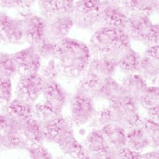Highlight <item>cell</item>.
I'll return each mask as SVG.
<instances>
[{"label": "cell", "instance_id": "cell-26", "mask_svg": "<svg viewBox=\"0 0 159 159\" xmlns=\"http://www.w3.org/2000/svg\"><path fill=\"white\" fill-rule=\"evenodd\" d=\"M142 56L132 47L124 53L117 60V67L124 74L137 73Z\"/></svg>", "mask_w": 159, "mask_h": 159}, {"label": "cell", "instance_id": "cell-37", "mask_svg": "<svg viewBox=\"0 0 159 159\" xmlns=\"http://www.w3.org/2000/svg\"><path fill=\"white\" fill-rule=\"evenodd\" d=\"M143 43L147 47L159 46V24H152Z\"/></svg>", "mask_w": 159, "mask_h": 159}, {"label": "cell", "instance_id": "cell-13", "mask_svg": "<svg viewBox=\"0 0 159 159\" xmlns=\"http://www.w3.org/2000/svg\"><path fill=\"white\" fill-rule=\"evenodd\" d=\"M0 40L13 44L21 43L24 40L21 19L0 13Z\"/></svg>", "mask_w": 159, "mask_h": 159}, {"label": "cell", "instance_id": "cell-20", "mask_svg": "<svg viewBox=\"0 0 159 159\" xmlns=\"http://www.w3.org/2000/svg\"><path fill=\"white\" fill-rule=\"evenodd\" d=\"M22 134L28 145L43 144L45 141L43 125L35 117H32L21 124Z\"/></svg>", "mask_w": 159, "mask_h": 159}, {"label": "cell", "instance_id": "cell-10", "mask_svg": "<svg viewBox=\"0 0 159 159\" xmlns=\"http://www.w3.org/2000/svg\"><path fill=\"white\" fill-rule=\"evenodd\" d=\"M24 40L30 45L37 46L46 39V19L31 12L25 14L21 19Z\"/></svg>", "mask_w": 159, "mask_h": 159}, {"label": "cell", "instance_id": "cell-29", "mask_svg": "<svg viewBox=\"0 0 159 159\" xmlns=\"http://www.w3.org/2000/svg\"><path fill=\"white\" fill-rule=\"evenodd\" d=\"M139 104L147 111L159 105V86H147L139 99Z\"/></svg>", "mask_w": 159, "mask_h": 159}, {"label": "cell", "instance_id": "cell-15", "mask_svg": "<svg viewBox=\"0 0 159 159\" xmlns=\"http://www.w3.org/2000/svg\"><path fill=\"white\" fill-rule=\"evenodd\" d=\"M152 24L148 15L143 14L130 15L125 31L131 41L143 42Z\"/></svg>", "mask_w": 159, "mask_h": 159}, {"label": "cell", "instance_id": "cell-19", "mask_svg": "<svg viewBox=\"0 0 159 159\" xmlns=\"http://www.w3.org/2000/svg\"><path fill=\"white\" fill-rule=\"evenodd\" d=\"M117 67V60L107 57H92L86 71L101 78L113 76Z\"/></svg>", "mask_w": 159, "mask_h": 159}, {"label": "cell", "instance_id": "cell-21", "mask_svg": "<svg viewBox=\"0 0 159 159\" xmlns=\"http://www.w3.org/2000/svg\"><path fill=\"white\" fill-rule=\"evenodd\" d=\"M110 147L119 150L126 146L127 130L116 123L111 122L100 129Z\"/></svg>", "mask_w": 159, "mask_h": 159}, {"label": "cell", "instance_id": "cell-28", "mask_svg": "<svg viewBox=\"0 0 159 159\" xmlns=\"http://www.w3.org/2000/svg\"><path fill=\"white\" fill-rule=\"evenodd\" d=\"M139 74L148 83L155 84L159 77V65L150 57L143 55L138 69Z\"/></svg>", "mask_w": 159, "mask_h": 159}, {"label": "cell", "instance_id": "cell-8", "mask_svg": "<svg viewBox=\"0 0 159 159\" xmlns=\"http://www.w3.org/2000/svg\"><path fill=\"white\" fill-rule=\"evenodd\" d=\"M83 146L86 158H117V150L110 147L100 129H93L86 135Z\"/></svg>", "mask_w": 159, "mask_h": 159}, {"label": "cell", "instance_id": "cell-9", "mask_svg": "<svg viewBox=\"0 0 159 159\" xmlns=\"http://www.w3.org/2000/svg\"><path fill=\"white\" fill-rule=\"evenodd\" d=\"M45 83L39 72L20 76L16 86V98L34 104L42 94Z\"/></svg>", "mask_w": 159, "mask_h": 159}, {"label": "cell", "instance_id": "cell-39", "mask_svg": "<svg viewBox=\"0 0 159 159\" xmlns=\"http://www.w3.org/2000/svg\"><path fill=\"white\" fill-rule=\"evenodd\" d=\"M23 0H0V6L6 9L23 7Z\"/></svg>", "mask_w": 159, "mask_h": 159}, {"label": "cell", "instance_id": "cell-5", "mask_svg": "<svg viewBox=\"0 0 159 159\" xmlns=\"http://www.w3.org/2000/svg\"><path fill=\"white\" fill-rule=\"evenodd\" d=\"M139 102L129 96L110 102L108 106L112 122L119 124L126 130L140 124L142 118L139 112Z\"/></svg>", "mask_w": 159, "mask_h": 159}, {"label": "cell", "instance_id": "cell-12", "mask_svg": "<svg viewBox=\"0 0 159 159\" xmlns=\"http://www.w3.org/2000/svg\"><path fill=\"white\" fill-rule=\"evenodd\" d=\"M46 39L58 43L68 37L74 25L71 14L57 16L45 18Z\"/></svg>", "mask_w": 159, "mask_h": 159}, {"label": "cell", "instance_id": "cell-44", "mask_svg": "<svg viewBox=\"0 0 159 159\" xmlns=\"http://www.w3.org/2000/svg\"><path fill=\"white\" fill-rule=\"evenodd\" d=\"M157 85H158V86H159V77H158V81H157Z\"/></svg>", "mask_w": 159, "mask_h": 159}, {"label": "cell", "instance_id": "cell-18", "mask_svg": "<svg viewBox=\"0 0 159 159\" xmlns=\"http://www.w3.org/2000/svg\"><path fill=\"white\" fill-rule=\"evenodd\" d=\"M40 11L45 18L71 14L74 0H37Z\"/></svg>", "mask_w": 159, "mask_h": 159}, {"label": "cell", "instance_id": "cell-40", "mask_svg": "<svg viewBox=\"0 0 159 159\" xmlns=\"http://www.w3.org/2000/svg\"><path fill=\"white\" fill-rule=\"evenodd\" d=\"M144 55L150 57L159 65V46L148 47L145 50Z\"/></svg>", "mask_w": 159, "mask_h": 159}, {"label": "cell", "instance_id": "cell-34", "mask_svg": "<svg viewBox=\"0 0 159 159\" xmlns=\"http://www.w3.org/2000/svg\"><path fill=\"white\" fill-rule=\"evenodd\" d=\"M12 86L10 78L0 77V106L4 107L12 100Z\"/></svg>", "mask_w": 159, "mask_h": 159}, {"label": "cell", "instance_id": "cell-24", "mask_svg": "<svg viewBox=\"0 0 159 159\" xmlns=\"http://www.w3.org/2000/svg\"><path fill=\"white\" fill-rule=\"evenodd\" d=\"M157 0H114L128 16L143 14L150 16L154 11Z\"/></svg>", "mask_w": 159, "mask_h": 159}, {"label": "cell", "instance_id": "cell-2", "mask_svg": "<svg viewBox=\"0 0 159 159\" xmlns=\"http://www.w3.org/2000/svg\"><path fill=\"white\" fill-rule=\"evenodd\" d=\"M88 47L92 57L118 60L131 48V40L124 29L102 26L94 31Z\"/></svg>", "mask_w": 159, "mask_h": 159}, {"label": "cell", "instance_id": "cell-30", "mask_svg": "<svg viewBox=\"0 0 159 159\" xmlns=\"http://www.w3.org/2000/svg\"><path fill=\"white\" fill-rule=\"evenodd\" d=\"M141 124L149 138L150 146L159 148V123L148 117L142 119Z\"/></svg>", "mask_w": 159, "mask_h": 159}, {"label": "cell", "instance_id": "cell-14", "mask_svg": "<svg viewBox=\"0 0 159 159\" xmlns=\"http://www.w3.org/2000/svg\"><path fill=\"white\" fill-rule=\"evenodd\" d=\"M104 1V6L101 11L102 26H110L125 30L129 16L118 4Z\"/></svg>", "mask_w": 159, "mask_h": 159}, {"label": "cell", "instance_id": "cell-1", "mask_svg": "<svg viewBox=\"0 0 159 159\" xmlns=\"http://www.w3.org/2000/svg\"><path fill=\"white\" fill-rule=\"evenodd\" d=\"M91 57L88 45L66 37L57 43L54 58L60 76L73 80L81 78L84 74Z\"/></svg>", "mask_w": 159, "mask_h": 159}, {"label": "cell", "instance_id": "cell-32", "mask_svg": "<svg viewBox=\"0 0 159 159\" xmlns=\"http://www.w3.org/2000/svg\"><path fill=\"white\" fill-rule=\"evenodd\" d=\"M39 73L42 76L45 83L55 81L60 76L56 60L54 58L47 60L45 64H42Z\"/></svg>", "mask_w": 159, "mask_h": 159}, {"label": "cell", "instance_id": "cell-42", "mask_svg": "<svg viewBox=\"0 0 159 159\" xmlns=\"http://www.w3.org/2000/svg\"><path fill=\"white\" fill-rule=\"evenodd\" d=\"M23 7H29L37 0H23Z\"/></svg>", "mask_w": 159, "mask_h": 159}, {"label": "cell", "instance_id": "cell-23", "mask_svg": "<svg viewBox=\"0 0 159 159\" xmlns=\"http://www.w3.org/2000/svg\"><path fill=\"white\" fill-rule=\"evenodd\" d=\"M149 146H150L149 138L141 123L127 130L126 147L142 153Z\"/></svg>", "mask_w": 159, "mask_h": 159}, {"label": "cell", "instance_id": "cell-4", "mask_svg": "<svg viewBox=\"0 0 159 159\" xmlns=\"http://www.w3.org/2000/svg\"><path fill=\"white\" fill-rule=\"evenodd\" d=\"M104 1L101 0H78L75 2L71 16L78 28L95 31L102 27L101 11Z\"/></svg>", "mask_w": 159, "mask_h": 159}, {"label": "cell", "instance_id": "cell-33", "mask_svg": "<svg viewBox=\"0 0 159 159\" xmlns=\"http://www.w3.org/2000/svg\"><path fill=\"white\" fill-rule=\"evenodd\" d=\"M89 122H91V126L93 129H101L104 125L112 122L111 111L108 106L99 111H96Z\"/></svg>", "mask_w": 159, "mask_h": 159}, {"label": "cell", "instance_id": "cell-16", "mask_svg": "<svg viewBox=\"0 0 159 159\" xmlns=\"http://www.w3.org/2000/svg\"><path fill=\"white\" fill-rule=\"evenodd\" d=\"M42 94L45 102L60 111L68 99V92L57 80L46 83Z\"/></svg>", "mask_w": 159, "mask_h": 159}, {"label": "cell", "instance_id": "cell-36", "mask_svg": "<svg viewBox=\"0 0 159 159\" xmlns=\"http://www.w3.org/2000/svg\"><path fill=\"white\" fill-rule=\"evenodd\" d=\"M29 156L32 158H52V154L49 151L41 145H28L25 148Z\"/></svg>", "mask_w": 159, "mask_h": 159}, {"label": "cell", "instance_id": "cell-3", "mask_svg": "<svg viewBox=\"0 0 159 159\" xmlns=\"http://www.w3.org/2000/svg\"><path fill=\"white\" fill-rule=\"evenodd\" d=\"M45 141L57 144L61 152L73 158H86L82 144L75 138L73 124L61 116L43 126Z\"/></svg>", "mask_w": 159, "mask_h": 159}, {"label": "cell", "instance_id": "cell-41", "mask_svg": "<svg viewBox=\"0 0 159 159\" xmlns=\"http://www.w3.org/2000/svg\"><path fill=\"white\" fill-rule=\"evenodd\" d=\"M148 117L159 123V105L147 111Z\"/></svg>", "mask_w": 159, "mask_h": 159}, {"label": "cell", "instance_id": "cell-43", "mask_svg": "<svg viewBox=\"0 0 159 159\" xmlns=\"http://www.w3.org/2000/svg\"><path fill=\"white\" fill-rule=\"evenodd\" d=\"M153 12H155L159 16V0H157V2L155 3V7H154Z\"/></svg>", "mask_w": 159, "mask_h": 159}, {"label": "cell", "instance_id": "cell-17", "mask_svg": "<svg viewBox=\"0 0 159 159\" xmlns=\"http://www.w3.org/2000/svg\"><path fill=\"white\" fill-rule=\"evenodd\" d=\"M125 96L120 83L115 80L112 76L104 78L93 94L94 98L109 101H116Z\"/></svg>", "mask_w": 159, "mask_h": 159}, {"label": "cell", "instance_id": "cell-31", "mask_svg": "<svg viewBox=\"0 0 159 159\" xmlns=\"http://www.w3.org/2000/svg\"><path fill=\"white\" fill-rule=\"evenodd\" d=\"M17 74L12 55L0 53V77L11 79Z\"/></svg>", "mask_w": 159, "mask_h": 159}, {"label": "cell", "instance_id": "cell-6", "mask_svg": "<svg viewBox=\"0 0 159 159\" xmlns=\"http://www.w3.org/2000/svg\"><path fill=\"white\" fill-rule=\"evenodd\" d=\"M94 98L89 93L76 89L70 101V120L77 127L91 121L96 112Z\"/></svg>", "mask_w": 159, "mask_h": 159}, {"label": "cell", "instance_id": "cell-25", "mask_svg": "<svg viewBox=\"0 0 159 159\" xmlns=\"http://www.w3.org/2000/svg\"><path fill=\"white\" fill-rule=\"evenodd\" d=\"M125 94L139 102V99L147 88V83L137 73L126 75L120 83Z\"/></svg>", "mask_w": 159, "mask_h": 159}, {"label": "cell", "instance_id": "cell-35", "mask_svg": "<svg viewBox=\"0 0 159 159\" xmlns=\"http://www.w3.org/2000/svg\"><path fill=\"white\" fill-rule=\"evenodd\" d=\"M35 47L40 55L42 60H47L54 58L57 50V43H53L45 39Z\"/></svg>", "mask_w": 159, "mask_h": 159}, {"label": "cell", "instance_id": "cell-7", "mask_svg": "<svg viewBox=\"0 0 159 159\" xmlns=\"http://www.w3.org/2000/svg\"><path fill=\"white\" fill-rule=\"evenodd\" d=\"M27 146L21 124L6 113L0 114V151L25 149Z\"/></svg>", "mask_w": 159, "mask_h": 159}, {"label": "cell", "instance_id": "cell-22", "mask_svg": "<svg viewBox=\"0 0 159 159\" xmlns=\"http://www.w3.org/2000/svg\"><path fill=\"white\" fill-rule=\"evenodd\" d=\"M4 113L22 124L34 117V104L16 98L4 107Z\"/></svg>", "mask_w": 159, "mask_h": 159}, {"label": "cell", "instance_id": "cell-11", "mask_svg": "<svg viewBox=\"0 0 159 159\" xmlns=\"http://www.w3.org/2000/svg\"><path fill=\"white\" fill-rule=\"evenodd\" d=\"M17 74L19 76L38 73L42 59L35 46L29 47L12 54Z\"/></svg>", "mask_w": 159, "mask_h": 159}, {"label": "cell", "instance_id": "cell-46", "mask_svg": "<svg viewBox=\"0 0 159 159\" xmlns=\"http://www.w3.org/2000/svg\"><path fill=\"white\" fill-rule=\"evenodd\" d=\"M1 40H0V43H1Z\"/></svg>", "mask_w": 159, "mask_h": 159}, {"label": "cell", "instance_id": "cell-27", "mask_svg": "<svg viewBox=\"0 0 159 159\" xmlns=\"http://www.w3.org/2000/svg\"><path fill=\"white\" fill-rule=\"evenodd\" d=\"M63 116L60 111L47 102L34 104V117L38 120L43 126Z\"/></svg>", "mask_w": 159, "mask_h": 159}, {"label": "cell", "instance_id": "cell-45", "mask_svg": "<svg viewBox=\"0 0 159 159\" xmlns=\"http://www.w3.org/2000/svg\"><path fill=\"white\" fill-rule=\"evenodd\" d=\"M106 1H109V2H113V1H114V0H106Z\"/></svg>", "mask_w": 159, "mask_h": 159}, {"label": "cell", "instance_id": "cell-38", "mask_svg": "<svg viewBox=\"0 0 159 159\" xmlns=\"http://www.w3.org/2000/svg\"><path fill=\"white\" fill-rule=\"evenodd\" d=\"M117 158H142V153L134 151L125 146L117 150Z\"/></svg>", "mask_w": 159, "mask_h": 159}]
</instances>
